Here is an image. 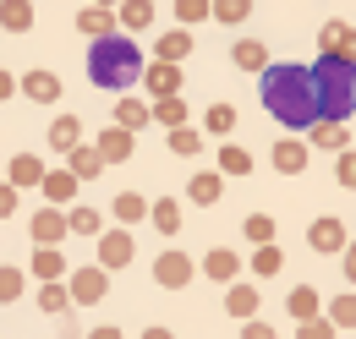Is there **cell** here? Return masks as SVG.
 Listing matches in <instances>:
<instances>
[{"label": "cell", "mask_w": 356, "mask_h": 339, "mask_svg": "<svg viewBox=\"0 0 356 339\" xmlns=\"http://www.w3.org/2000/svg\"><path fill=\"white\" fill-rule=\"evenodd\" d=\"M230 60H236L241 72H258V77L274 66V60H268V44H258V39H236L230 44Z\"/></svg>", "instance_id": "cell-17"}, {"label": "cell", "mask_w": 356, "mask_h": 339, "mask_svg": "<svg viewBox=\"0 0 356 339\" xmlns=\"http://www.w3.org/2000/svg\"><path fill=\"white\" fill-rule=\"evenodd\" d=\"M11 93H22V77H11V72H0V104H6Z\"/></svg>", "instance_id": "cell-48"}, {"label": "cell", "mask_w": 356, "mask_h": 339, "mask_svg": "<svg viewBox=\"0 0 356 339\" xmlns=\"http://www.w3.org/2000/svg\"><path fill=\"white\" fill-rule=\"evenodd\" d=\"M220 175H252V154L241 142H225L220 148Z\"/></svg>", "instance_id": "cell-30"}, {"label": "cell", "mask_w": 356, "mask_h": 339, "mask_svg": "<svg viewBox=\"0 0 356 339\" xmlns=\"http://www.w3.org/2000/svg\"><path fill=\"white\" fill-rule=\"evenodd\" d=\"M143 88L154 93V104H159V99H181V66H165V60H154V66L143 72Z\"/></svg>", "instance_id": "cell-11"}, {"label": "cell", "mask_w": 356, "mask_h": 339, "mask_svg": "<svg viewBox=\"0 0 356 339\" xmlns=\"http://www.w3.org/2000/svg\"><path fill=\"white\" fill-rule=\"evenodd\" d=\"M203 148V131L197 126H181V131H170V154H181V159H192Z\"/></svg>", "instance_id": "cell-39"}, {"label": "cell", "mask_w": 356, "mask_h": 339, "mask_svg": "<svg viewBox=\"0 0 356 339\" xmlns=\"http://www.w3.org/2000/svg\"><path fill=\"white\" fill-rule=\"evenodd\" d=\"M148 224H159V235H176V230H181V203H176V197H154Z\"/></svg>", "instance_id": "cell-24"}, {"label": "cell", "mask_w": 356, "mask_h": 339, "mask_svg": "<svg viewBox=\"0 0 356 339\" xmlns=\"http://www.w3.org/2000/svg\"><path fill=\"white\" fill-rule=\"evenodd\" d=\"M88 339H127L121 329H110V323H99V329H88Z\"/></svg>", "instance_id": "cell-50"}, {"label": "cell", "mask_w": 356, "mask_h": 339, "mask_svg": "<svg viewBox=\"0 0 356 339\" xmlns=\"http://www.w3.org/2000/svg\"><path fill=\"white\" fill-rule=\"evenodd\" d=\"M11 213H17V186L0 181V219H11Z\"/></svg>", "instance_id": "cell-46"}, {"label": "cell", "mask_w": 356, "mask_h": 339, "mask_svg": "<svg viewBox=\"0 0 356 339\" xmlns=\"http://www.w3.org/2000/svg\"><path fill=\"white\" fill-rule=\"evenodd\" d=\"M28 268H33V279H39V285H66V279H72V263L60 257V247H39Z\"/></svg>", "instance_id": "cell-9"}, {"label": "cell", "mask_w": 356, "mask_h": 339, "mask_svg": "<svg viewBox=\"0 0 356 339\" xmlns=\"http://www.w3.org/2000/svg\"><path fill=\"white\" fill-rule=\"evenodd\" d=\"M340 268H346V279H356V241L346 247V252H340Z\"/></svg>", "instance_id": "cell-49"}, {"label": "cell", "mask_w": 356, "mask_h": 339, "mask_svg": "<svg viewBox=\"0 0 356 339\" xmlns=\"http://www.w3.org/2000/svg\"><path fill=\"white\" fill-rule=\"evenodd\" d=\"M44 175H49V170L39 165V159H33V154H17V159H11V165H6V181H11V186H17V192H22V186H44Z\"/></svg>", "instance_id": "cell-20"}, {"label": "cell", "mask_w": 356, "mask_h": 339, "mask_svg": "<svg viewBox=\"0 0 356 339\" xmlns=\"http://www.w3.org/2000/svg\"><path fill=\"white\" fill-rule=\"evenodd\" d=\"M329 323H334V329H356V296H334L329 301Z\"/></svg>", "instance_id": "cell-40"}, {"label": "cell", "mask_w": 356, "mask_h": 339, "mask_svg": "<svg viewBox=\"0 0 356 339\" xmlns=\"http://www.w3.org/2000/svg\"><path fill=\"white\" fill-rule=\"evenodd\" d=\"M49 148H55V154L83 148V121H77V115H55V121H49Z\"/></svg>", "instance_id": "cell-19"}, {"label": "cell", "mask_w": 356, "mask_h": 339, "mask_svg": "<svg viewBox=\"0 0 356 339\" xmlns=\"http://www.w3.org/2000/svg\"><path fill=\"white\" fill-rule=\"evenodd\" d=\"M241 339H280L268 323H241Z\"/></svg>", "instance_id": "cell-47"}, {"label": "cell", "mask_w": 356, "mask_h": 339, "mask_svg": "<svg viewBox=\"0 0 356 339\" xmlns=\"http://www.w3.org/2000/svg\"><path fill=\"white\" fill-rule=\"evenodd\" d=\"M241 224H247V241H252V247H274V219H268V213H247Z\"/></svg>", "instance_id": "cell-36"}, {"label": "cell", "mask_w": 356, "mask_h": 339, "mask_svg": "<svg viewBox=\"0 0 356 339\" xmlns=\"http://www.w3.org/2000/svg\"><path fill=\"white\" fill-rule=\"evenodd\" d=\"M132 230H121V224H115V230H104V235H99V268H104V274H115V268H127V263H132Z\"/></svg>", "instance_id": "cell-5"}, {"label": "cell", "mask_w": 356, "mask_h": 339, "mask_svg": "<svg viewBox=\"0 0 356 339\" xmlns=\"http://www.w3.org/2000/svg\"><path fill=\"white\" fill-rule=\"evenodd\" d=\"M203 274L220 279V285H241V257L230 252V247H214V252L203 257Z\"/></svg>", "instance_id": "cell-15"}, {"label": "cell", "mask_w": 356, "mask_h": 339, "mask_svg": "<svg viewBox=\"0 0 356 339\" xmlns=\"http://www.w3.org/2000/svg\"><path fill=\"white\" fill-rule=\"evenodd\" d=\"M39 306H44L49 317H66V306H77V301H72V285H44V290H39Z\"/></svg>", "instance_id": "cell-32"}, {"label": "cell", "mask_w": 356, "mask_h": 339, "mask_svg": "<svg viewBox=\"0 0 356 339\" xmlns=\"http://www.w3.org/2000/svg\"><path fill=\"white\" fill-rule=\"evenodd\" d=\"M334 175H340V186H356V148H351V154H340Z\"/></svg>", "instance_id": "cell-45"}, {"label": "cell", "mask_w": 356, "mask_h": 339, "mask_svg": "<svg viewBox=\"0 0 356 339\" xmlns=\"http://www.w3.org/2000/svg\"><path fill=\"white\" fill-rule=\"evenodd\" d=\"M280 263H285V257H280V247H258V252H252V274H258V279H268V274H280Z\"/></svg>", "instance_id": "cell-41"}, {"label": "cell", "mask_w": 356, "mask_h": 339, "mask_svg": "<svg viewBox=\"0 0 356 339\" xmlns=\"http://www.w3.org/2000/svg\"><path fill=\"white\" fill-rule=\"evenodd\" d=\"M22 93H28L33 104H55V99H60V77H55V72H28V77H22Z\"/></svg>", "instance_id": "cell-23"}, {"label": "cell", "mask_w": 356, "mask_h": 339, "mask_svg": "<svg viewBox=\"0 0 356 339\" xmlns=\"http://www.w3.org/2000/svg\"><path fill=\"white\" fill-rule=\"evenodd\" d=\"M66 170H72L77 181H88V175L104 170V159H99V148H72V154H66Z\"/></svg>", "instance_id": "cell-31"}, {"label": "cell", "mask_w": 356, "mask_h": 339, "mask_svg": "<svg viewBox=\"0 0 356 339\" xmlns=\"http://www.w3.org/2000/svg\"><path fill=\"white\" fill-rule=\"evenodd\" d=\"M148 121H154V104H143V99H132V93L115 99V126L121 131H143Z\"/></svg>", "instance_id": "cell-21"}, {"label": "cell", "mask_w": 356, "mask_h": 339, "mask_svg": "<svg viewBox=\"0 0 356 339\" xmlns=\"http://www.w3.org/2000/svg\"><path fill=\"white\" fill-rule=\"evenodd\" d=\"M93 148H99V159H104V165H121V159H132V131H121L115 121H110V131H99V142H93Z\"/></svg>", "instance_id": "cell-18"}, {"label": "cell", "mask_w": 356, "mask_h": 339, "mask_svg": "<svg viewBox=\"0 0 356 339\" xmlns=\"http://www.w3.org/2000/svg\"><path fill=\"white\" fill-rule=\"evenodd\" d=\"M72 192H77V175H72V170H49V175H44V197H49V208L72 203Z\"/></svg>", "instance_id": "cell-25"}, {"label": "cell", "mask_w": 356, "mask_h": 339, "mask_svg": "<svg viewBox=\"0 0 356 339\" xmlns=\"http://www.w3.org/2000/svg\"><path fill=\"white\" fill-rule=\"evenodd\" d=\"M143 44H132V33H110V39L88 44V83L127 99V88L143 83Z\"/></svg>", "instance_id": "cell-2"}, {"label": "cell", "mask_w": 356, "mask_h": 339, "mask_svg": "<svg viewBox=\"0 0 356 339\" xmlns=\"http://www.w3.org/2000/svg\"><path fill=\"white\" fill-rule=\"evenodd\" d=\"M0 28H6V33H28V28H33V6H28V0H6V6H0Z\"/></svg>", "instance_id": "cell-28"}, {"label": "cell", "mask_w": 356, "mask_h": 339, "mask_svg": "<svg viewBox=\"0 0 356 339\" xmlns=\"http://www.w3.org/2000/svg\"><path fill=\"white\" fill-rule=\"evenodd\" d=\"M77 33H88L93 44L110 39V33H121V11H110V6H88V11H77Z\"/></svg>", "instance_id": "cell-10"}, {"label": "cell", "mask_w": 356, "mask_h": 339, "mask_svg": "<svg viewBox=\"0 0 356 339\" xmlns=\"http://www.w3.org/2000/svg\"><path fill=\"white\" fill-rule=\"evenodd\" d=\"M72 235H104V213L99 208H72Z\"/></svg>", "instance_id": "cell-35"}, {"label": "cell", "mask_w": 356, "mask_h": 339, "mask_svg": "<svg viewBox=\"0 0 356 339\" xmlns=\"http://www.w3.org/2000/svg\"><path fill=\"white\" fill-rule=\"evenodd\" d=\"M22 290H28V274H22L17 263H6V268H0V301H17Z\"/></svg>", "instance_id": "cell-38"}, {"label": "cell", "mask_w": 356, "mask_h": 339, "mask_svg": "<svg viewBox=\"0 0 356 339\" xmlns=\"http://www.w3.org/2000/svg\"><path fill=\"white\" fill-rule=\"evenodd\" d=\"M28 230H33V241H39V247H60V235H72V219H66L60 208H44V213H33V224H28Z\"/></svg>", "instance_id": "cell-12"}, {"label": "cell", "mask_w": 356, "mask_h": 339, "mask_svg": "<svg viewBox=\"0 0 356 339\" xmlns=\"http://www.w3.org/2000/svg\"><path fill=\"white\" fill-rule=\"evenodd\" d=\"M148 208H154V203H148L143 192H121V197H115V219H121V230L137 224V219H148Z\"/></svg>", "instance_id": "cell-29"}, {"label": "cell", "mask_w": 356, "mask_h": 339, "mask_svg": "<svg viewBox=\"0 0 356 339\" xmlns=\"http://www.w3.org/2000/svg\"><path fill=\"white\" fill-rule=\"evenodd\" d=\"M154 22V6L148 0H127L121 6V33H137V28H148Z\"/></svg>", "instance_id": "cell-33"}, {"label": "cell", "mask_w": 356, "mask_h": 339, "mask_svg": "<svg viewBox=\"0 0 356 339\" xmlns=\"http://www.w3.org/2000/svg\"><path fill=\"white\" fill-rule=\"evenodd\" d=\"M225 312L241 317V323H258V285H247V279L230 285V290H225Z\"/></svg>", "instance_id": "cell-16"}, {"label": "cell", "mask_w": 356, "mask_h": 339, "mask_svg": "<svg viewBox=\"0 0 356 339\" xmlns=\"http://www.w3.org/2000/svg\"><path fill=\"white\" fill-rule=\"evenodd\" d=\"M176 17H181V28H192V22L214 17V6H209V0H181V6H176Z\"/></svg>", "instance_id": "cell-42"}, {"label": "cell", "mask_w": 356, "mask_h": 339, "mask_svg": "<svg viewBox=\"0 0 356 339\" xmlns=\"http://www.w3.org/2000/svg\"><path fill=\"white\" fill-rule=\"evenodd\" d=\"M307 148H323V154H351V131L340 126V121H318L307 131Z\"/></svg>", "instance_id": "cell-14"}, {"label": "cell", "mask_w": 356, "mask_h": 339, "mask_svg": "<svg viewBox=\"0 0 356 339\" xmlns=\"http://www.w3.org/2000/svg\"><path fill=\"white\" fill-rule=\"evenodd\" d=\"M143 339H176V334H170V329H159V323H154V329H143Z\"/></svg>", "instance_id": "cell-51"}, {"label": "cell", "mask_w": 356, "mask_h": 339, "mask_svg": "<svg viewBox=\"0 0 356 339\" xmlns=\"http://www.w3.org/2000/svg\"><path fill=\"white\" fill-rule=\"evenodd\" d=\"M296 339H334V323H329V317H318V323H302V329H296Z\"/></svg>", "instance_id": "cell-44"}, {"label": "cell", "mask_w": 356, "mask_h": 339, "mask_svg": "<svg viewBox=\"0 0 356 339\" xmlns=\"http://www.w3.org/2000/svg\"><path fill=\"white\" fill-rule=\"evenodd\" d=\"M307 154H312L307 142H296V137H280L268 159H274V170H280V175H302V170H307Z\"/></svg>", "instance_id": "cell-13"}, {"label": "cell", "mask_w": 356, "mask_h": 339, "mask_svg": "<svg viewBox=\"0 0 356 339\" xmlns=\"http://www.w3.org/2000/svg\"><path fill=\"white\" fill-rule=\"evenodd\" d=\"M312 77H318L323 121H340V126H346V121L356 115V60H329V55H318Z\"/></svg>", "instance_id": "cell-3"}, {"label": "cell", "mask_w": 356, "mask_h": 339, "mask_svg": "<svg viewBox=\"0 0 356 339\" xmlns=\"http://www.w3.org/2000/svg\"><path fill=\"white\" fill-rule=\"evenodd\" d=\"M307 247H312V252H323V257L346 252V247H351V241H346V224H340L334 213H323V219H312V230H307Z\"/></svg>", "instance_id": "cell-8"}, {"label": "cell", "mask_w": 356, "mask_h": 339, "mask_svg": "<svg viewBox=\"0 0 356 339\" xmlns=\"http://www.w3.org/2000/svg\"><path fill=\"white\" fill-rule=\"evenodd\" d=\"M264 110L280 121L285 131H312L323 121V104H318V77L312 66H296V60H274L264 72Z\"/></svg>", "instance_id": "cell-1"}, {"label": "cell", "mask_w": 356, "mask_h": 339, "mask_svg": "<svg viewBox=\"0 0 356 339\" xmlns=\"http://www.w3.org/2000/svg\"><path fill=\"white\" fill-rule=\"evenodd\" d=\"M66 285H72V301H77V306H99L104 290H110V274H104L99 263H88V268H72Z\"/></svg>", "instance_id": "cell-4"}, {"label": "cell", "mask_w": 356, "mask_h": 339, "mask_svg": "<svg viewBox=\"0 0 356 339\" xmlns=\"http://www.w3.org/2000/svg\"><path fill=\"white\" fill-rule=\"evenodd\" d=\"M203 126L214 131V137L236 131V110H230V104H209V110H203Z\"/></svg>", "instance_id": "cell-37"}, {"label": "cell", "mask_w": 356, "mask_h": 339, "mask_svg": "<svg viewBox=\"0 0 356 339\" xmlns=\"http://www.w3.org/2000/svg\"><path fill=\"white\" fill-rule=\"evenodd\" d=\"M247 11H252V0H220V6H214V17L230 22V28H236V22H247Z\"/></svg>", "instance_id": "cell-43"}, {"label": "cell", "mask_w": 356, "mask_h": 339, "mask_svg": "<svg viewBox=\"0 0 356 339\" xmlns=\"http://www.w3.org/2000/svg\"><path fill=\"white\" fill-rule=\"evenodd\" d=\"M285 306H291L296 323H318V290H312V285H296V290L285 296Z\"/></svg>", "instance_id": "cell-27"}, {"label": "cell", "mask_w": 356, "mask_h": 339, "mask_svg": "<svg viewBox=\"0 0 356 339\" xmlns=\"http://www.w3.org/2000/svg\"><path fill=\"white\" fill-rule=\"evenodd\" d=\"M220 192H225V175H220V170H197V175L186 181V197H192V203H203V208H209V203H220Z\"/></svg>", "instance_id": "cell-22"}, {"label": "cell", "mask_w": 356, "mask_h": 339, "mask_svg": "<svg viewBox=\"0 0 356 339\" xmlns=\"http://www.w3.org/2000/svg\"><path fill=\"white\" fill-rule=\"evenodd\" d=\"M318 49L329 55V60H356V28L351 22H323V33H318Z\"/></svg>", "instance_id": "cell-7"}, {"label": "cell", "mask_w": 356, "mask_h": 339, "mask_svg": "<svg viewBox=\"0 0 356 339\" xmlns=\"http://www.w3.org/2000/svg\"><path fill=\"white\" fill-rule=\"evenodd\" d=\"M192 274H197V268H192V257H186V252H159V257H154V279H159L165 290H186Z\"/></svg>", "instance_id": "cell-6"}, {"label": "cell", "mask_w": 356, "mask_h": 339, "mask_svg": "<svg viewBox=\"0 0 356 339\" xmlns=\"http://www.w3.org/2000/svg\"><path fill=\"white\" fill-rule=\"evenodd\" d=\"M154 121L170 126V131H181L186 126V99H159V104H154Z\"/></svg>", "instance_id": "cell-34"}, {"label": "cell", "mask_w": 356, "mask_h": 339, "mask_svg": "<svg viewBox=\"0 0 356 339\" xmlns=\"http://www.w3.org/2000/svg\"><path fill=\"white\" fill-rule=\"evenodd\" d=\"M154 49H159V60H165V66H181V60L192 55V39H186V28H176V33H159Z\"/></svg>", "instance_id": "cell-26"}]
</instances>
